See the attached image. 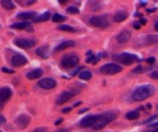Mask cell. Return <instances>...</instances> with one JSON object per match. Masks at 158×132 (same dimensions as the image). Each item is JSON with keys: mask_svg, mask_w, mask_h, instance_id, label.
<instances>
[{"mask_svg": "<svg viewBox=\"0 0 158 132\" xmlns=\"http://www.w3.org/2000/svg\"><path fill=\"white\" fill-rule=\"evenodd\" d=\"M11 64H13V66H15V67L23 66V65L27 64V59H26L23 55H21V54H15V55L11 58Z\"/></svg>", "mask_w": 158, "mask_h": 132, "instance_id": "cell-11", "label": "cell"}, {"mask_svg": "<svg viewBox=\"0 0 158 132\" xmlns=\"http://www.w3.org/2000/svg\"><path fill=\"white\" fill-rule=\"evenodd\" d=\"M11 28H14V30H26V31H28V32H32V31H33L32 25H31L30 22H26V21L19 22V23H14V25L11 26Z\"/></svg>", "mask_w": 158, "mask_h": 132, "instance_id": "cell-12", "label": "cell"}, {"mask_svg": "<svg viewBox=\"0 0 158 132\" xmlns=\"http://www.w3.org/2000/svg\"><path fill=\"white\" fill-rule=\"evenodd\" d=\"M157 119H158V115H153V116L146 119V120L143 121V123H149V122H152V121H154V120H157Z\"/></svg>", "mask_w": 158, "mask_h": 132, "instance_id": "cell-32", "label": "cell"}, {"mask_svg": "<svg viewBox=\"0 0 158 132\" xmlns=\"http://www.w3.org/2000/svg\"><path fill=\"white\" fill-rule=\"evenodd\" d=\"M134 27H135L136 30H138V28H140V25H138V23H134Z\"/></svg>", "mask_w": 158, "mask_h": 132, "instance_id": "cell-43", "label": "cell"}, {"mask_svg": "<svg viewBox=\"0 0 158 132\" xmlns=\"http://www.w3.org/2000/svg\"><path fill=\"white\" fill-rule=\"evenodd\" d=\"M87 110H88V109H87V108H85V109H81V110L78 111V112H80V114H82V112H85V111H87Z\"/></svg>", "mask_w": 158, "mask_h": 132, "instance_id": "cell-41", "label": "cell"}, {"mask_svg": "<svg viewBox=\"0 0 158 132\" xmlns=\"http://www.w3.org/2000/svg\"><path fill=\"white\" fill-rule=\"evenodd\" d=\"M97 61H98V58H96V56H88L86 59V62H88V64H96Z\"/></svg>", "mask_w": 158, "mask_h": 132, "instance_id": "cell-31", "label": "cell"}, {"mask_svg": "<svg viewBox=\"0 0 158 132\" xmlns=\"http://www.w3.org/2000/svg\"><path fill=\"white\" fill-rule=\"evenodd\" d=\"M80 69H82V67H80ZM80 69H76V70H74V71L71 72V75H72V76H75V75H76L78 71H80Z\"/></svg>", "mask_w": 158, "mask_h": 132, "instance_id": "cell-39", "label": "cell"}, {"mask_svg": "<svg viewBox=\"0 0 158 132\" xmlns=\"http://www.w3.org/2000/svg\"><path fill=\"white\" fill-rule=\"evenodd\" d=\"M49 17H50V14H49V12H44V14H42V15L34 17L33 21H34V22H44V21L49 20Z\"/></svg>", "mask_w": 158, "mask_h": 132, "instance_id": "cell-23", "label": "cell"}, {"mask_svg": "<svg viewBox=\"0 0 158 132\" xmlns=\"http://www.w3.org/2000/svg\"><path fill=\"white\" fill-rule=\"evenodd\" d=\"M121 66L118 65V64H114V62H110V64H106L103 65L101 69H99V72L103 73V75H115V73H119L121 72Z\"/></svg>", "mask_w": 158, "mask_h": 132, "instance_id": "cell-4", "label": "cell"}, {"mask_svg": "<svg viewBox=\"0 0 158 132\" xmlns=\"http://www.w3.org/2000/svg\"><path fill=\"white\" fill-rule=\"evenodd\" d=\"M15 44L22 49H28V48H32L34 44H36V41L34 39H31V38H17L15 41Z\"/></svg>", "mask_w": 158, "mask_h": 132, "instance_id": "cell-7", "label": "cell"}, {"mask_svg": "<svg viewBox=\"0 0 158 132\" xmlns=\"http://www.w3.org/2000/svg\"><path fill=\"white\" fill-rule=\"evenodd\" d=\"M72 97H74V94H72V93H70V92H64V93H61V94L58 97V99H56V104H64V103L69 102Z\"/></svg>", "mask_w": 158, "mask_h": 132, "instance_id": "cell-15", "label": "cell"}, {"mask_svg": "<svg viewBox=\"0 0 158 132\" xmlns=\"http://www.w3.org/2000/svg\"><path fill=\"white\" fill-rule=\"evenodd\" d=\"M98 116L99 115H90V116L84 117L80 121V126H82V127H92L96 123V121L98 120Z\"/></svg>", "mask_w": 158, "mask_h": 132, "instance_id": "cell-10", "label": "cell"}, {"mask_svg": "<svg viewBox=\"0 0 158 132\" xmlns=\"http://www.w3.org/2000/svg\"><path fill=\"white\" fill-rule=\"evenodd\" d=\"M90 25L98 27V28H107L109 27V21L106 16H93L90 19Z\"/></svg>", "mask_w": 158, "mask_h": 132, "instance_id": "cell-6", "label": "cell"}, {"mask_svg": "<svg viewBox=\"0 0 158 132\" xmlns=\"http://www.w3.org/2000/svg\"><path fill=\"white\" fill-rule=\"evenodd\" d=\"M158 43V36L152 34V36H147L145 38V44H156Z\"/></svg>", "mask_w": 158, "mask_h": 132, "instance_id": "cell-22", "label": "cell"}, {"mask_svg": "<svg viewBox=\"0 0 158 132\" xmlns=\"http://www.w3.org/2000/svg\"><path fill=\"white\" fill-rule=\"evenodd\" d=\"M127 19V14L125 11H118L115 15H114V21L115 22H123Z\"/></svg>", "mask_w": 158, "mask_h": 132, "instance_id": "cell-19", "label": "cell"}, {"mask_svg": "<svg viewBox=\"0 0 158 132\" xmlns=\"http://www.w3.org/2000/svg\"><path fill=\"white\" fill-rule=\"evenodd\" d=\"M140 23H141V25H146V20H143V19L140 20Z\"/></svg>", "mask_w": 158, "mask_h": 132, "instance_id": "cell-42", "label": "cell"}, {"mask_svg": "<svg viewBox=\"0 0 158 132\" xmlns=\"http://www.w3.org/2000/svg\"><path fill=\"white\" fill-rule=\"evenodd\" d=\"M146 70L147 69H145V67H142V66H137L136 69H134V73H143V72H146Z\"/></svg>", "mask_w": 158, "mask_h": 132, "instance_id": "cell-29", "label": "cell"}, {"mask_svg": "<svg viewBox=\"0 0 158 132\" xmlns=\"http://www.w3.org/2000/svg\"><path fill=\"white\" fill-rule=\"evenodd\" d=\"M78 60L80 59H78V56L76 54H67L61 59L60 65L65 69H71V67H74L78 64Z\"/></svg>", "mask_w": 158, "mask_h": 132, "instance_id": "cell-3", "label": "cell"}, {"mask_svg": "<svg viewBox=\"0 0 158 132\" xmlns=\"http://www.w3.org/2000/svg\"><path fill=\"white\" fill-rule=\"evenodd\" d=\"M154 28H156V31H158V22L154 25Z\"/></svg>", "mask_w": 158, "mask_h": 132, "instance_id": "cell-45", "label": "cell"}, {"mask_svg": "<svg viewBox=\"0 0 158 132\" xmlns=\"http://www.w3.org/2000/svg\"><path fill=\"white\" fill-rule=\"evenodd\" d=\"M32 132H47V127H38Z\"/></svg>", "mask_w": 158, "mask_h": 132, "instance_id": "cell-35", "label": "cell"}, {"mask_svg": "<svg viewBox=\"0 0 158 132\" xmlns=\"http://www.w3.org/2000/svg\"><path fill=\"white\" fill-rule=\"evenodd\" d=\"M30 116L28 115H20L17 119H16V125L19 126V127H21V128H25L28 123H30Z\"/></svg>", "mask_w": 158, "mask_h": 132, "instance_id": "cell-14", "label": "cell"}, {"mask_svg": "<svg viewBox=\"0 0 158 132\" xmlns=\"http://www.w3.org/2000/svg\"><path fill=\"white\" fill-rule=\"evenodd\" d=\"M2 71H3V72H6V73H14V70L8 69V67H3V69H2Z\"/></svg>", "mask_w": 158, "mask_h": 132, "instance_id": "cell-36", "label": "cell"}, {"mask_svg": "<svg viewBox=\"0 0 158 132\" xmlns=\"http://www.w3.org/2000/svg\"><path fill=\"white\" fill-rule=\"evenodd\" d=\"M154 10H156V9H149V10H147V11H148V12H153Z\"/></svg>", "mask_w": 158, "mask_h": 132, "instance_id": "cell-46", "label": "cell"}, {"mask_svg": "<svg viewBox=\"0 0 158 132\" xmlns=\"http://www.w3.org/2000/svg\"><path fill=\"white\" fill-rule=\"evenodd\" d=\"M154 91H156V89H154L153 86H151V84H143V86L136 88V89L132 92L131 98H132V100H135V102H142V100L149 98L151 95H153V94H154Z\"/></svg>", "mask_w": 158, "mask_h": 132, "instance_id": "cell-1", "label": "cell"}, {"mask_svg": "<svg viewBox=\"0 0 158 132\" xmlns=\"http://www.w3.org/2000/svg\"><path fill=\"white\" fill-rule=\"evenodd\" d=\"M115 60L123 62L124 65H131L132 62L140 61L141 59H138L136 55H132V54H129V53H121V54L115 56Z\"/></svg>", "mask_w": 158, "mask_h": 132, "instance_id": "cell-5", "label": "cell"}, {"mask_svg": "<svg viewBox=\"0 0 158 132\" xmlns=\"http://www.w3.org/2000/svg\"><path fill=\"white\" fill-rule=\"evenodd\" d=\"M36 53H37V55L42 56L43 59H45V58H48V56H49V49H48L47 47H42V48H38V49L36 50Z\"/></svg>", "mask_w": 158, "mask_h": 132, "instance_id": "cell-21", "label": "cell"}, {"mask_svg": "<svg viewBox=\"0 0 158 132\" xmlns=\"http://www.w3.org/2000/svg\"><path fill=\"white\" fill-rule=\"evenodd\" d=\"M38 86L42 87L43 89H53V88L56 86V81H55L54 78H50V77L42 78V80L38 82Z\"/></svg>", "mask_w": 158, "mask_h": 132, "instance_id": "cell-9", "label": "cell"}, {"mask_svg": "<svg viewBox=\"0 0 158 132\" xmlns=\"http://www.w3.org/2000/svg\"><path fill=\"white\" fill-rule=\"evenodd\" d=\"M130 38H131L130 31H123V32H120V33L118 34L117 41H118V43H120V44H125V43H127V42L130 41Z\"/></svg>", "mask_w": 158, "mask_h": 132, "instance_id": "cell-13", "label": "cell"}, {"mask_svg": "<svg viewBox=\"0 0 158 132\" xmlns=\"http://www.w3.org/2000/svg\"><path fill=\"white\" fill-rule=\"evenodd\" d=\"M61 121H63V120H61V119H59V120H58V121H56V122H55V123H56V125H59V123H60V122H61Z\"/></svg>", "mask_w": 158, "mask_h": 132, "instance_id": "cell-44", "label": "cell"}, {"mask_svg": "<svg viewBox=\"0 0 158 132\" xmlns=\"http://www.w3.org/2000/svg\"><path fill=\"white\" fill-rule=\"evenodd\" d=\"M69 14H74V15H76V14H78V9L77 8H75V6H70V8H67V10H66Z\"/></svg>", "mask_w": 158, "mask_h": 132, "instance_id": "cell-30", "label": "cell"}, {"mask_svg": "<svg viewBox=\"0 0 158 132\" xmlns=\"http://www.w3.org/2000/svg\"><path fill=\"white\" fill-rule=\"evenodd\" d=\"M58 30H59V31H63V32H71V33L76 32V30H75L74 27H71V26H66V25H61V26H59V27H58Z\"/></svg>", "mask_w": 158, "mask_h": 132, "instance_id": "cell-26", "label": "cell"}, {"mask_svg": "<svg viewBox=\"0 0 158 132\" xmlns=\"http://www.w3.org/2000/svg\"><path fill=\"white\" fill-rule=\"evenodd\" d=\"M71 109H72V106H69V108H65V109H63V112H64V114H66V112H69V111H71Z\"/></svg>", "mask_w": 158, "mask_h": 132, "instance_id": "cell-37", "label": "cell"}, {"mask_svg": "<svg viewBox=\"0 0 158 132\" xmlns=\"http://www.w3.org/2000/svg\"><path fill=\"white\" fill-rule=\"evenodd\" d=\"M145 132H158V123H154L151 126V128L148 131H145Z\"/></svg>", "mask_w": 158, "mask_h": 132, "instance_id": "cell-33", "label": "cell"}, {"mask_svg": "<svg viewBox=\"0 0 158 132\" xmlns=\"http://www.w3.org/2000/svg\"><path fill=\"white\" fill-rule=\"evenodd\" d=\"M147 62H148V64H153V62H154V58H153V56H152V58H148V59H147Z\"/></svg>", "mask_w": 158, "mask_h": 132, "instance_id": "cell-38", "label": "cell"}, {"mask_svg": "<svg viewBox=\"0 0 158 132\" xmlns=\"http://www.w3.org/2000/svg\"><path fill=\"white\" fill-rule=\"evenodd\" d=\"M65 20H66V17L63 16V15H59V14H55V15L53 16V21H54V22H64Z\"/></svg>", "mask_w": 158, "mask_h": 132, "instance_id": "cell-28", "label": "cell"}, {"mask_svg": "<svg viewBox=\"0 0 158 132\" xmlns=\"http://www.w3.org/2000/svg\"><path fill=\"white\" fill-rule=\"evenodd\" d=\"M74 45H75V42H74V41H66V42H63L61 44H59V45L55 48L54 52H60V50H63V49H65V48H70V47H74Z\"/></svg>", "mask_w": 158, "mask_h": 132, "instance_id": "cell-18", "label": "cell"}, {"mask_svg": "<svg viewBox=\"0 0 158 132\" xmlns=\"http://www.w3.org/2000/svg\"><path fill=\"white\" fill-rule=\"evenodd\" d=\"M42 75H43L42 69H34V70H32L31 72L27 73V78L28 80H36V78H39Z\"/></svg>", "mask_w": 158, "mask_h": 132, "instance_id": "cell-17", "label": "cell"}, {"mask_svg": "<svg viewBox=\"0 0 158 132\" xmlns=\"http://www.w3.org/2000/svg\"><path fill=\"white\" fill-rule=\"evenodd\" d=\"M117 117V112L115 111H108V112H104L102 115L98 116V120L96 121V123L92 126L93 130H101L103 128L104 126H107L109 122H112L114 119Z\"/></svg>", "mask_w": 158, "mask_h": 132, "instance_id": "cell-2", "label": "cell"}, {"mask_svg": "<svg viewBox=\"0 0 158 132\" xmlns=\"http://www.w3.org/2000/svg\"><path fill=\"white\" fill-rule=\"evenodd\" d=\"M34 16H36V12L30 11V12H21V14H19L17 15V19L19 20H31Z\"/></svg>", "mask_w": 158, "mask_h": 132, "instance_id": "cell-20", "label": "cell"}, {"mask_svg": "<svg viewBox=\"0 0 158 132\" xmlns=\"http://www.w3.org/2000/svg\"><path fill=\"white\" fill-rule=\"evenodd\" d=\"M4 122H5V117L0 115V125H2V123H4Z\"/></svg>", "mask_w": 158, "mask_h": 132, "instance_id": "cell-40", "label": "cell"}, {"mask_svg": "<svg viewBox=\"0 0 158 132\" xmlns=\"http://www.w3.org/2000/svg\"><path fill=\"white\" fill-rule=\"evenodd\" d=\"M2 5L8 10H13L15 8V4L13 2H10V0H2Z\"/></svg>", "mask_w": 158, "mask_h": 132, "instance_id": "cell-25", "label": "cell"}, {"mask_svg": "<svg viewBox=\"0 0 158 132\" xmlns=\"http://www.w3.org/2000/svg\"><path fill=\"white\" fill-rule=\"evenodd\" d=\"M11 94H13V92L9 87H4L0 89V109H2L4 106V104L11 98Z\"/></svg>", "mask_w": 158, "mask_h": 132, "instance_id": "cell-8", "label": "cell"}, {"mask_svg": "<svg viewBox=\"0 0 158 132\" xmlns=\"http://www.w3.org/2000/svg\"><path fill=\"white\" fill-rule=\"evenodd\" d=\"M84 88H85V86L81 84V83H74V84H71V86L69 87V92L75 95V94H77V93H80Z\"/></svg>", "mask_w": 158, "mask_h": 132, "instance_id": "cell-16", "label": "cell"}, {"mask_svg": "<svg viewBox=\"0 0 158 132\" xmlns=\"http://www.w3.org/2000/svg\"><path fill=\"white\" fill-rule=\"evenodd\" d=\"M149 76H151V78L158 80V71H153V72H151V73H149Z\"/></svg>", "mask_w": 158, "mask_h": 132, "instance_id": "cell-34", "label": "cell"}, {"mask_svg": "<svg viewBox=\"0 0 158 132\" xmlns=\"http://www.w3.org/2000/svg\"><path fill=\"white\" fill-rule=\"evenodd\" d=\"M80 78H81L82 81H88V80H91V78H92V73H91L90 71L84 70V71H81V72H80Z\"/></svg>", "mask_w": 158, "mask_h": 132, "instance_id": "cell-24", "label": "cell"}, {"mask_svg": "<svg viewBox=\"0 0 158 132\" xmlns=\"http://www.w3.org/2000/svg\"><path fill=\"white\" fill-rule=\"evenodd\" d=\"M138 117H140L138 111H129V112L126 114V119H127V120H136V119H138Z\"/></svg>", "mask_w": 158, "mask_h": 132, "instance_id": "cell-27", "label": "cell"}]
</instances>
